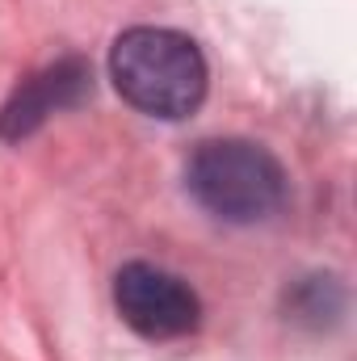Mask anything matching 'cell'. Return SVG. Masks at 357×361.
I'll return each instance as SVG.
<instances>
[{"instance_id": "cell-1", "label": "cell", "mask_w": 357, "mask_h": 361, "mask_svg": "<svg viewBox=\"0 0 357 361\" xmlns=\"http://www.w3.org/2000/svg\"><path fill=\"white\" fill-rule=\"evenodd\" d=\"M109 76L126 105L147 118L177 122L206 101V59L193 38L164 25H135L109 51Z\"/></svg>"}, {"instance_id": "cell-2", "label": "cell", "mask_w": 357, "mask_h": 361, "mask_svg": "<svg viewBox=\"0 0 357 361\" xmlns=\"http://www.w3.org/2000/svg\"><path fill=\"white\" fill-rule=\"evenodd\" d=\"M189 197L223 223H261L286 202V169L261 143L206 139L185 164Z\"/></svg>"}, {"instance_id": "cell-3", "label": "cell", "mask_w": 357, "mask_h": 361, "mask_svg": "<svg viewBox=\"0 0 357 361\" xmlns=\"http://www.w3.org/2000/svg\"><path fill=\"white\" fill-rule=\"evenodd\" d=\"M114 307L118 315L147 341H177L189 336L202 324V302L198 294L181 281L177 273L131 261L114 277Z\"/></svg>"}, {"instance_id": "cell-4", "label": "cell", "mask_w": 357, "mask_h": 361, "mask_svg": "<svg viewBox=\"0 0 357 361\" xmlns=\"http://www.w3.org/2000/svg\"><path fill=\"white\" fill-rule=\"evenodd\" d=\"M89 92H92V72L85 59H76V55L55 59L51 68H42L30 80H21L13 89V97L0 105V139L34 135L51 114L80 105Z\"/></svg>"}, {"instance_id": "cell-5", "label": "cell", "mask_w": 357, "mask_h": 361, "mask_svg": "<svg viewBox=\"0 0 357 361\" xmlns=\"http://www.w3.org/2000/svg\"><path fill=\"white\" fill-rule=\"evenodd\" d=\"M337 290H341V286H337L332 277H311V281H298V286L286 294V302H290L294 319L324 324L328 315H341V307H345V298H332V302H328V294H337Z\"/></svg>"}]
</instances>
